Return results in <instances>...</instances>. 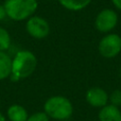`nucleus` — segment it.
Returning <instances> with one entry per match:
<instances>
[{"instance_id":"6e6552de","label":"nucleus","mask_w":121,"mask_h":121,"mask_svg":"<svg viewBox=\"0 0 121 121\" xmlns=\"http://www.w3.org/2000/svg\"><path fill=\"white\" fill-rule=\"evenodd\" d=\"M100 121H121V112L117 106L105 105L99 113Z\"/></svg>"},{"instance_id":"dca6fc26","label":"nucleus","mask_w":121,"mask_h":121,"mask_svg":"<svg viewBox=\"0 0 121 121\" xmlns=\"http://www.w3.org/2000/svg\"><path fill=\"white\" fill-rule=\"evenodd\" d=\"M112 1H113V3L115 4L116 8L121 10V0H112Z\"/></svg>"},{"instance_id":"39448f33","label":"nucleus","mask_w":121,"mask_h":121,"mask_svg":"<svg viewBox=\"0 0 121 121\" xmlns=\"http://www.w3.org/2000/svg\"><path fill=\"white\" fill-rule=\"evenodd\" d=\"M27 31L34 38H45L50 32L49 23L42 17H31L27 22Z\"/></svg>"},{"instance_id":"f3484780","label":"nucleus","mask_w":121,"mask_h":121,"mask_svg":"<svg viewBox=\"0 0 121 121\" xmlns=\"http://www.w3.org/2000/svg\"><path fill=\"white\" fill-rule=\"evenodd\" d=\"M0 121H5V118H4V116L1 113H0Z\"/></svg>"},{"instance_id":"f03ea898","label":"nucleus","mask_w":121,"mask_h":121,"mask_svg":"<svg viewBox=\"0 0 121 121\" xmlns=\"http://www.w3.org/2000/svg\"><path fill=\"white\" fill-rule=\"evenodd\" d=\"M6 14L11 19L20 21L29 18L37 9L36 0H8L4 4Z\"/></svg>"},{"instance_id":"f257e3e1","label":"nucleus","mask_w":121,"mask_h":121,"mask_svg":"<svg viewBox=\"0 0 121 121\" xmlns=\"http://www.w3.org/2000/svg\"><path fill=\"white\" fill-rule=\"evenodd\" d=\"M37 60L33 53L30 51H19L12 60V81H19L31 75L35 70Z\"/></svg>"},{"instance_id":"20e7f679","label":"nucleus","mask_w":121,"mask_h":121,"mask_svg":"<svg viewBox=\"0 0 121 121\" xmlns=\"http://www.w3.org/2000/svg\"><path fill=\"white\" fill-rule=\"evenodd\" d=\"M121 51V37L117 34H109L101 39L99 44V52L107 59L114 57Z\"/></svg>"},{"instance_id":"a211bd4d","label":"nucleus","mask_w":121,"mask_h":121,"mask_svg":"<svg viewBox=\"0 0 121 121\" xmlns=\"http://www.w3.org/2000/svg\"><path fill=\"white\" fill-rule=\"evenodd\" d=\"M62 121H67V120H62Z\"/></svg>"},{"instance_id":"2eb2a0df","label":"nucleus","mask_w":121,"mask_h":121,"mask_svg":"<svg viewBox=\"0 0 121 121\" xmlns=\"http://www.w3.org/2000/svg\"><path fill=\"white\" fill-rule=\"evenodd\" d=\"M6 16H8V14H6L4 5H0V20H3Z\"/></svg>"},{"instance_id":"9b49d317","label":"nucleus","mask_w":121,"mask_h":121,"mask_svg":"<svg viewBox=\"0 0 121 121\" xmlns=\"http://www.w3.org/2000/svg\"><path fill=\"white\" fill-rule=\"evenodd\" d=\"M64 8L71 11H79L86 8L91 0H59Z\"/></svg>"},{"instance_id":"7ed1b4c3","label":"nucleus","mask_w":121,"mask_h":121,"mask_svg":"<svg viewBox=\"0 0 121 121\" xmlns=\"http://www.w3.org/2000/svg\"><path fill=\"white\" fill-rule=\"evenodd\" d=\"M72 104L64 97H52L45 103V112L48 117L57 120H66L72 114Z\"/></svg>"},{"instance_id":"ddd939ff","label":"nucleus","mask_w":121,"mask_h":121,"mask_svg":"<svg viewBox=\"0 0 121 121\" xmlns=\"http://www.w3.org/2000/svg\"><path fill=\"white\" fill-rule=\"evenodd\" d=\"M109 100L112 102V105L114 106L118 107L119 105H121V90H114L109 97Z\"/></svg>"},{"instance_id":"f8f14e48","label":"nucleus","mask_w":121,"mask_h":121,"mask_svg":"<svg viewBox=\"0 0 121 121\" xmlns=\"http://www.w3.org/2000/svg\"><path fill=\"white\" fill-rule=\"evenodd\" d=\"M11 43L10 34L3 28H0V51H4L9 48Z\"/></svg>"},{"instance_id":"4468645a","label":"nucleus","mask_w":121,"mask_h":121,"mask_svg":"<svg viewBox=\"0 0 121 121\" xmlns=\"http://www.w3.org/2000/svg\"><path fill=\"white\" fill-rule=\"evenodd\" d=\"M27 121H49V117L46 113H36L30 116Z\"/></svg>"},{"instance_id":"423d86ee","label":"nucleus","mask_w":121,"mask_h":121,"mask_svg":"<svg viewBox=\"0 0 121 121\" xmlns=\"http://www.w3.org/2000/svg\"><path fill=\"white\" fill-rule=\"evenodd\" d=\"M118 17L114 11L106 9L101 11L96 18V28L100 32H108L116 27Z\"/></svg>"},{"instance_id":"9d476101","label":"nucleus","mask_w":121,"mask_h":121,"mask_svg":"<svg viewBox=\"0 0 121 121\" xmlns=\"http://www.w3.org/2000/svg\"><path fill=\"white\" fill-rule=\"evenodd\" d=\"M8 116L11 121H27L28 113L20 105H12L8 109Z\"/></svg>"},{"instance_id":"0eeeda50","label":"nucleus","mask_w":121,"mask_h":121,"mask_svg":"<svg viewBox=\"0 0 121 121\" xmlns=\"http://www.w3.org/2000/svg\"><path fill=\"white\" fill-rule=\"evenodd\" d=\"M86 100L91 106L103 107L106 105L108 96L106 91L100 87H92L86 94Z\"/></svg>"},{"instance_id":"1a4fd4ad","label":"nucleus","mask_w":121,"mask_h":121,"mask_svg":"<svg viewBox=\"0 0 121 121\" xmlns=\"http://www.w3.org/2000/svg\"><path fill=\"white\" fill-rule=\"evenodd\" d=\"M12 71V60L6 53L0 51V80H4L11 75Z\"/></svg>"}]
</instances>
